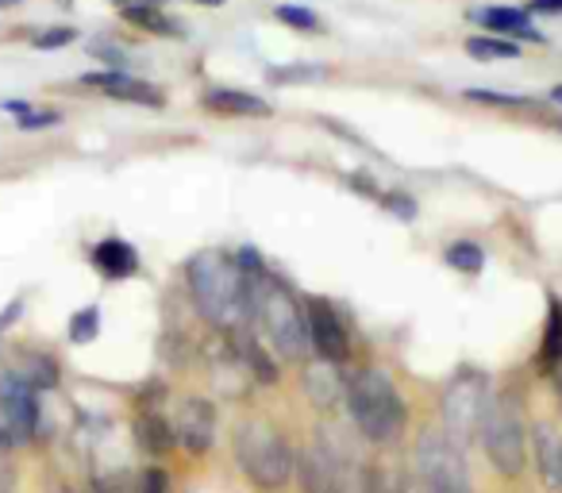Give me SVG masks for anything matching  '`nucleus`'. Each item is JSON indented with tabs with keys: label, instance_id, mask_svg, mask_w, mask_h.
<instances>
[{
	"label": "nucleus",
	"instance_id": "obj_28",
	"mask_svg": "<svg viewBox=\"0 0 562 493\" xmlns=\"http://www.w3.org/2000/svg\"><path fill=\"white\" fill-rule=\"evenodd\" d=\"M58 124V112H50V109H27V112H20V120H16V127L20 132H47V127H55Z\"/></svg>",
	"mask_w": 562,
	"mask_h": 493
},
{
	"label": "nucleus",
	"instance_id": "obj_36",
	"mask_svg": "<svg viewBox=\"0 0 562 493\" xmlns=\"http://www.w3.org/2000/svg\"><path fill=\"white\" fill-rule=\"evenodd\" d=\"M551 101H559V104H562V81H559V86L551 89Z\"/></svg>",
	"mask_w": 562,
	"mask_h": 493
},
{
	"label": "nucleus",
	"instance_id": "obj_5",
	"mask_svg": "<svg viewBox=\"0 0 562 493\" xmlns=\"http://www.w3.org/2000/svg\"><path fill=\"white\" fill-rule=\"evenodd\" d=\"M482 447L490 455V467L505 478H516L528 462V451H524V413L516 405L513 393H497L490 397L485 405V416H482Z\"/></svg>",
	"mask_w": 562,
	"mask_h": 493
},
{
	"label": "nucleus",
	"instance_id": "obj_2",
	"mask_svg": "<svg viewBox=\"0 0 562 493\" xmlns=\"http://www.w3.org/2000/svg\"><path fill=\"white\" fill-rule=\"evenodd\" d=\"M250 313L258 316V324H262V332L270 336L273 351H278L281 359H290V362L305 359L313 339H308L305 309L297 305L290 285L273 282L262 270H255V274H250Z\"/></svg>",
	"mask_w": 562,
	"mask_h": 493
},
{
	"label": "nucleus",
	"instance_id": "obj_26",
	"mask_svg": "<svg viewBox=\"0 0 562 493\" xmlns=\"http://www.w3.org/2000/svg\"><path fill=\"white\" fill-rule=\"evenodd\" d=\"M467 101H477V104H501V109H524V104H531L528 97L493 93V89H467Z\"/></svg>",
	"mask_w": 562,
	"mask_h": 493
},
{
	"label": "nucleus",
	"instance_id": "obj_37",
	"mask_svg": "<svg viewBox=\"0 0 562 493\" xmlns=\"http://www.w3.org/2000/svg\"><path fill=\"white\" fill-rule=\"evenodd\" d=\"M397 493H401V490H397Z\"/></svg>",
	"mask_w": 562,
	"mask_h": 493
},
{
	"label": "nucleus",
	"instance_id": "obj_3",
	"mask_svg": "<svg viewBox=\"0 0 562 493\" xmlns=\"http://www.w3.org/2000/svg\"><path fill=\"white\" fill-rule=\"evenodd\" d=\"M347 393V408H351L355 424L367 439L374 444H385L393 439L401 428H405V401H401L397 385L385 378V370L367 367V370H355L344 385Z\"/></svg>",
	"mask_w": 562,
	"mask_h": 493
},
{
	"label": "nucleus",
	"instance_id": "obj_11",
	"mask_svg": "<svg viewBox=\"0 0 562 493\" xmlns=\"http://www.w3.org/2000/svg\"><path fill=\"white\" fill-rule=\"evenodd\" d=\"M81 81H86L89 89H97V93L112 97V101H132V104H147V109H162V93L124 70H93Z\"/></svg>",
	"mask_w": 562,
	"mask_h": 493
},
{
	"label": "nucleus",
	"instance_id": "obj_20",
	"mask_svg": "<svg viewBox=\"0 0 562 493\" xmlns=\"http://www.w3.org/2000/svg\"><path fill=\"white\" fill-rule=\"evenodd\" d=\"M559 367H562V301H551L543 344H539V370H543V374H554Z\"/></svg>",
	"mask_w": 562,
	"mask_h": 493
},
{
	"label": "nucleus",
	"instance_id": "obj_9",
	"mask_svg": "<svg viewBox=\"0 0 562 493\" xmlns=\"http://www.w3.org/2000/svg\"><path fill=\"white\" fill-rule=\"evenodd\" d=\"M173 436L189 455H204L212 447V439H216V405L204 397H186L178 405Z\"/></svg>",
	"mask_w": 562,
	"mask_h": 493
},
{
	"label": "nucleus",
	"instance_id": "obj_10",
	"mask_svg": "<svg viewBox=\"0 0 562 493\" xmlns=\"http://www.w3.org/2000/svg\"><path fill=\"white\" fill-rule=\"evenodd\" d=\"M305 324H308V339H313V347L324 355V359H328V362L347 359V351H351V339H347L344 321H339V316L331 313L324 301H313V305H308Z\"/></svg>",
	"mask_w": 562,
	"mask_h": 493
},
{
	"label": "nucleus",
	"instance_id": "obj_34",
	"mask_svg": "<svg viewBox=\"0 0 562 493\" xmlns=\"http://www.w3.org/2000/svg\"><path fill=\"white\" fill-rule=\"evenodd\" d=\"M16 313H20V305H12V313H9V316H0V332L9 328V321H16Z\"/></svg>",
	"mask_w": 562,
	"mask_h": 493
},
{
	"label": "nucleus",
	"instance_id": "obj_33",
	"mask_svg": "<svg viewBox=\"0 0 562 493\" xmlns=\"http://www.w3.org/2000/svg\"><path fill=\"white\" fill-rule=\"evenodd\" d=\"M528 12H536V16H562V0H531Z\"/></svg>",
	"mask_w": 562,
	"mask_h": 493
},
{
	"label": "nucleus",
	"instance_id": "obj_29",
	"mask_svg": "<svg viewBox=\"0 0 562 493\" xmlns=\"http://www.w3.org/2000/svg\"><path fill=\"white\" fill-rule=\"evenodd\" d=\"M313 78H324L321 66H281V70H270V81H313Z\"/></svg>",
	"mask_w": 562,
	"mask_h": 493
},
{
	"label": "nucleus",
	"instance_id": "obj_13",
	"mask_svg": "<svg viewBox=\"0 0 562 493\" xmlns=\"http://www.w3.org/2000/svg\"><path fill=\"white\" fill-rule=\"evenodd\" d=\"M116 9L127 24L143 27L150 35H166V40H178L181 35V24L162 9V0H116Z\"/></svg>",
	"mask_w": 562,
	"mask_h": 493
},
{
	"label": "nucleus",
	"instance_id": "obj_17",
	"mask_svg": "<svg viewBox=\"0 0 562 493\" xmlns=\"http://www.w3.org/2000/svg\"><path fill=\"white\" fill-rule=\"evenodd\" d=\"M135 444L158 459V455H166L173 444H178V436H173V424L166 421L162 413H155V408H143V413L135 416Z\"/></svg>",
	"mask_w": 562,
	"mask_h": 493
},
{
	"label": "nucleus",
	"instance_id": "obj_16",
	"mask_svg": "<svg viewBox=\"0 0 562 493\" xmlns=\"http://www.w3.org/2000/svg\"><path fill=\"white\" fill-rule=\"evenodd\" d=\"M536 467L547 490L562 493V436L551 424H539L536 428Z\"/></svg>",
	"mask_w": 562,
	"mask_h": 493
},
{
	"label": "nucleus",
	"instance_id": "obj_1",
	"mask_svg": "<svg viewBox=\"0 0 562 493\" xmlns=\"http://www.w3.org/2000/svg\"><path fill=\"white\" fill-rule=\"evenodd\" d=\"M189 290L201 316L216 328H235L250 313V274L224 251H201L189 259Z\"/></svg>",
	"mask_w": 562,
	"mask_h": 493
},
{
	"label": "nucleus",
	"instance_id": "obj_12",
	"mask_svg": "<svg viewBox=\"0 0 562 493\" xmlns=\"http://www.w3.org/2000/svg\"><path fill=\"white\" fill-rule=\"evenodd\" d=\"M339 467H344V462H339L324 444L308 447V451L297 459L305 493H339Z\"/></svg>",
	"mask_w": 562,
	"mask_h": 493
},
{
	"label": "nucleus",
	"instance_id": "obj_4",
	"mask_svg": "<svg viewBox=\"0 0 562 493\" xmlns=\"http://www.w3.org/2000/svg\"><path fill=\"white\" fill-rule=\"evenodd\" d=\"M235 462L262 493H278L293 478V451L290 444L262 421H247L235 432Z\"/></svg>",
	"mask_w": 562,
	"mask_h": 493
},
{
	"label": "nucleus",
	"instance_id": "obj_27",
	"mask_svg": "<svg viewBox=\"0 0 562 493\" xmlns=\"http://www.w3.org/2000/svg\"><path fill=\"white\" fill-rule=\"evenodd\" d=\"M74 40H78V32H74V27H47V32L32 35L35 51H58V47H70Z\"/></svg>",
	"mask_w": 562,
	"mask_h": 493
},
{
	"label": "nucleus",
	"instance_id": "obj_15",
	"mask_svg": "<svg viewBox=\"0 0 562 493\" xmlns=\"http://www.w3.org/2000/svg\"><path fill=\"white\" fill-rule=\"evenodd\" d=\"M204 109L220 112V116H266L270 104L262 97L247 93V89H227V86H212L204 93Z\"/></svg>",
	"mask_w": 562,
	"mask_h": 493
},
{
	"label": "nucleus",
	"instance_id": "obj_6",
	"mask_svg": "<svg viewBox=\"0 0 562 493\" xmlns=\"http://www.w3.org/2000/svg\"><path fill=\"white\" fill-rule=\"evenodd\" d=\"M416 470H420L424 493H474L467 455L447 432H420V439H416Z\"/></svg>",
	"mask_w": 562,
	"mask_h": 493
},
{
	"label": "nucleus",
	"instance_id": "obj_21",
	"mask_svg": "<svg viewBox=\"0 0 562 493\" xmlns=\"http://www.w3.org/2000/svg\"><path fill=\"white\" fill-rule=\"evenodd\" d=\"M447 267L459 270V274H482L485 251L477 247V243L459 239V243H451V247H447Z\"/></svg>",
	"mask_w": 562,
	"mask_h": 493
},
{
	"label": "nucleus",
	"instance_id": "obj_32",
	"mask_svg": "<svg viewBox=\"0 0 562 493\" xmlns=\"http://www.w3.org/2000/svg\"><path fill=\"white\" fill-rule=\"evenodd\" d=\"M93 51L97 58H104V63H112V70H120V63H127V55L120 47H112V43H93Z\"/></svg>",
	"mask_w": 562,
	"mask_h": 493
},
{
	"label": "nucleus",
	"instance_id": "obj_8",
	"mask_svg": "<svg viewBox=\"0 0 562 493\" xmlns=\"http://www.w3.org/2000/svg\"><path fill=\"white\" fill-rule=\"evenodd\" d=\"M0 421L9 424L20 439H32L35 428H40V393L16 370L0 374Z\"/></svg>",
	"mask_w": 562,
	"mask_h": 493
},
{
	"label": "nucleus",
	"instance_id": "obj_19",
	"mask_svg": "<svg viewBox=\"0 0 562 493\" xmlns=\"http://www.w3.org/2000/svg\"><path fill=\"white\" fill-rule=\"evenodd\" d=\"M12 370H16V374L24 378L35 393L55 390V385H58V362L50 359V355H43V351H24V355H20V367H12Z\"/></svg>",
	"mask_w": 562,
	"mask_h": 493
},
{
	"label": "nucleus",
	"instance_id": "obj_25",
	"mask_svg": "<svg viewBox=\"0 0 562 493\" xmlns=\"http://www.w3.org/2000/svg\"><path fill=\"white\" fill-rule=\"evenodd\" d=\"M273 16H278L281 24L297 27V32H324V20L316 16V12H308V9H297V4H278V9H273Z\"/></svg>",
	"mask_w": 562,
	"mask_h": 493
},
{
	"label": "nucleus",
	"instance_id": "obj_18",
	"mask_svg": "<svg viewBox=\"0 0 562 493\" xmlns=\"http://www.w3.org/2000/svg\"><path fill=\"white\" fill-rule=\"evenodd\" d=\"M477 24H485L493 35H513V40H528V43H543V32L528 20V12L516 9H485L477 12Z\"/></svg>",
	"mask_w": 562,
	"mask_h": 493
},
{
	"label": "nucleus",
	"instance_id": "obj_23",
	"mask_svg": "<svg viewBox=\"0 0 562 493\" xmlns=\"http://www.w3.org/2000/svg\"><path fill=\"white\" fill-rule=\"evenodd\" d=\"M243 359H247V374H255L262 385L278 382V370H273V359L258 347V339H243Z\"/></svg>",
	"mask_w": 562,
	"mask_h": 493
},
{
	"label": "nucleus",
	"instance_id": "obj_14",
	"mask_svg": "<svg viewBox=\"0 0 562 493\" xmlns=\"http://www.w3.org/2000/svg\"><path fill=\"white\" fill-rule=\"evenodd\" d=\"M93 267L101 270L109 282H124L139 270V255L127 239H101L93 247Z\"/></svg>",
	"mask_w": 562,
	"mask_h": 493
},
{
	"label": "nucleus",
	"instance_id": "obj_7",
	"mask_svg": "<svg viewBox=\"0 0 562 493\" xmlns=\"http://www.w3.org/2000/svg\"><path fill=\"white\" fill-rule=\"evenodd\" d=\"M485 405H490V382L482 370H459L443 390V432L454 444H470L482 428Z\"/></svg>",
	"mask_w": 562,
	"mask_h": 493
},
{
	"label": "nucleus",
	"instance_id": "obj_35",
	"mask_svg": "<svg viewBox=\"0 0 562 493\" xmlns=\"http://www.w3.org/2000/svg\"><path fill=\"white\" fill-rule=\"evenodd\" d=\"M193 4H204V9H220L224 0H193Z\"/></svg>",
	"mask_w": 562,
	"mask_h": 493
},
{
	"label": "nucleus",
	"instance_id": "obj_31",
	"mask_svg": "<svg viewBox=\"0 0 562 493\" xmlns=\"http://www.w3.org/2000/svg\"><path fill=\"white\" fill-rule=\"evenodd\" d=\"M382 204L390 212H397L401 220H413L416 216V201H413V197H405V193H382Z\"/></svg>",
	"mask_w": 562,
	"mask_h": 493
},
{
	"label": "nucleus",
	"instance_id": "obj_24",
	"mask_svg": "<svg viewBox=\"0 0 562 493\" xmlns=\"http://www.w3.org/2000/svg\"><path fill=\"white\" fill-rule=\"evenodd\" d=\"M101 336V309L97 305H89V309H81V313H74V321H70V339L74 344H93V339Z\"/></svg>",
	"mask_w": 562,
	"mask_h": 493
},
{
	"label": "nucleus",
	"instance_id": "obj_30",
	"mask_svg": "<svg viewBox=\"0 0 562 493\" xmlns=\"http://www.w3.org/2000/svg\"><path fill=\"white\" fill-rule=\"evenodd\" d=\"M166 490H170V478L158 467H147L139 474V482H135V493H166Z\"/></svg>",
	"mask_w": 562,
	"mask_h": 493
},
{
	"label": "nucleus",
	"instance_id": "obj_22",
	"mask_svg": "<svg viewBox=\"0 0 562 493\" xmlns=\"http://www.w3.org/2000/svg\"><path fill=\"white\" fill-rule=\"evenodd\" d=\"M467 51L474 58H520V47L508 43L505 35H474L467 40Z\"/></svg>",
	"mask_w": 562,
	"mask_h": 493
}]
</instances>
